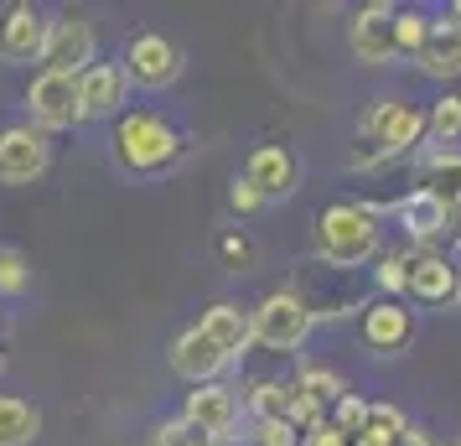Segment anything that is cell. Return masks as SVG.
I'll return each instance as SVG.
<instances>
[{"label": "cell", "mask_w": 461, "mask_h": 446, "mask_svg": "<svg viewBox=\"0 0 461 446\" xmlns=\"http://www.w3.org/2000/svg\"><path fill=\"white\" fill-rule=\"evenodd\" d=\"M374 286L384 291V296H410V255H384L374 270Z\"/></svg>", "instance_id": "25"}, {"label": "cell", "mask_w": 461, "mask_h": 446, "mask_svg": "<svg viewBox=\"0 0 461 446\" xmlns=\"http://www.w3.org/2000/svg\"><path fill=\"white\" fill-rule=\"evenodd\" d=\"M249 446H301V425H291V421H254Z\"/></svg>", "instance_id": "28"}, {"label": "cell", "mask_w": 461, "mask_h": 446, "mask_svg": "<svg viewBox=\"0 0 461 446\" xmlns=\"http://www.w3.org/2000/svg\"><path fill=\"white\" fill-rule=\"evenodd\" d=\"M394 22H399V5H389V0H374V5H363V11L353 16L348 47H353V58L363 68H389L399 58Z\"/></svg>", "instance_id": "10"}, {"label": "cell", "mask_w": 461, "mask_h": 446, "mask_svg": "<svg viewBox=\"0 0 461 446\" xmlns=\"http://www.w3.org/2000/svg\"><path fill=\"white\" fill-rule=\"evenodd\" d=\"M389 213H394V223L415 239V244H430V239H440L446 229H456V223H451V208L440 203L436 192H425V187L404 192Z\"/></svg>", "instance_id": "17"}, {"label": "cell", "mask_w": 461, "mask_h": 446, "mask_svg": "<svg viewBox=\"0 0 461 446\" xmlns=\"http://www.w3.org/2000/svg\"><path fill=\"white\" fill-rule=\"evenodd\" d=\"M357 135L374 141L384 156H404V150H415L420 141H425V109L410 105V99H378V105L363 114Z\"/></svg>", "instance_id": "5"}, {"label": "cell", "mask_w": 461, "mask_h": 446, "mask_svg": "<svg viewBox=\"0 0 461 446\" xmlns=\"http://www.w3.org/2000/svg\"><path fill=\"white\" fill-rule=\"evenodd\" d=\"M197 327H203V332H208V338L218 342V348H223L233 363H239V359L254 348V312H244L239 301H212Z\"/></svg>", "instance_id": "19"}, {"label": "cell", "mask_w": 461, "mask_h": 446, "mask_svg": "<svg viewBox=\"0 0 461 446\" xmlns=\"http://www.w3.org/2000/svg\"><path fill=\"white\" fill-rule=\"evenodd\" d=\"M47 16L32 5V0H16L0 11V58L5 63H42L47 47Z\"/></svg>", "instance_id": "11"}, {"label": "cell", "mask_w": 461, "mask_h": 446, "mask_svg": "<svg viewBox=\"0 0 461 446\" xmlns=\"http://www.w3.org/2000/svg\"><path fill=\"white\" fill-rule=\"evenodd\" d=\"M32 286V259L22 250H0V296H22Z\"/></svg>", "instance_id": "26"}, {"label": "cell", "mask_w": 461, "mask_h": 446, "mask_svg": "<svg viewBox=\"0 0 461 446\" xmlns=\"http://www.w3.org/2000/svg\"><path fill=\"white\" fill-rule=\"evenodd\" d=\"M120 68H125L130 88H146V94H161L182 78V47L171 42L167 32H135L120 52Z\"/></svg>", "instance_id": "3"}, {"label": "cell", "mask_w": 461, "mask_h": 446, "mask_svg": "<svg viewBox=\"0 0 461 446\" xmlns=\"http://www.w3.org/2000/svg\"><path fill=\"white\" fill-rule=\"evenodd\" d=\"M301 446H353V441H348L332 421H316V425H306V431H301Z\"/></svg>", "instance_id": "32"}, {"label": "cell", "mask_w": 461, "mask_h": 446, "mask_svg": "<svg viewBox=\"0 0 461 446\" xmlns=\"http://www.w3.org/2000/svg\"><path fill=\"white\" fill-rule=\"evenodd\" d=\"M295 389H301V400L312 405V410H321V415H332V405L342 400V395H353L337 369H316V363H306V369L295 374Z\"/></svg>", "instance_id": "22"}, {"label": "cell", "mask_w": 461, "mask_h": 446, "mask_svg": "<svg viewBox=\"0 0 461 446\" xmlns=\"http://www.w3.org/2000/svg\"><path fill=\"white\" fill-rule=\"evenodd\" d=\"M99 63V37L84 16H58L47 26L42 47V73H63V78H84L88 68Z\"/></svg>", "instance_id": "8"}, {"label": "cell", "mask_w": 461, "mask_h": 446, "mask_svg": "<svg viewBox=\"0 0 461 446\" xmlns=\"http://www.w3.org/2000/svg\"><path fill=\"white\" fill-rule=\"evenodd\" d=\"M0 322H5V312H0Z\"/></svg>", "instance_id": "37"}, {"label": "cell", "mask_w": 461, "mask_h": 446, "mask_svg": "<svg viewBox=\"0 0 461 446\" xmlns=\"http://www.w3.org/2000/svg\"><path fill=\"white\" fill-rule=\"evenodd\" d=\"M229 363L233 359L208 338V332H203V327H187L182 338L171 342V374H176V379H187L192 389H197V384H218Z\"/></svg>", "instance_id": "12"}, {"label": "cell", "mask_w": 461, "mask_h": 446, "mask_svg": "<svg viewBox=\"0 0 461 446\" xmlns=\"http://www.w3.org/2000/svg\"><path fill=\"white\" fill-rule=\"evenodd\" d=\"M0 374H5V353H0Z\"/></svg>", "instance_id": "35"}, {"label": "cell", "mask_w": 461, "mask_h": 446, "mask_svg": "<svg viewBox=\"0 0 461 446\" xmlns=\"http://www.w3.org/2000/svg\"><path fill=\"white\" fill-rule=\"evenodd\" d=\"M415 68L425 73V78H436V84L461 78V22L451 16V11L430 16V37H425V47H420Z\"/></svg>", "instance_id": "16"}, {"label": "cell", "mask_w": 461, "mask_h": 446, "mask_svg": "<svg viewBox=\"0 0 461 446\" xmlns=\"http://www.w3.org/2000/svg\"><path fill=\"white\" fill-rule=\"evenodd\" d=\"M446 446H461V436H456V441H446Z\"/></svg>", "instance_id": "36"}, {"label": "cell", "mask_w": 461, "mask_h": 446, "mask_svg": "<svg viewBox=\"0 0 461 446\" xmlns=\"http://www.w3.org/2000/svg\"><path fill=\"white\" fill-rule=\"evenodd\" d=\"M265 203H270V197L254 187L249 177H233V187H229V208H233V213H259Z\"/></svg>", "instance_id": "29"}, {"label": "cell", "mask_w": 461, "mask_h": 446, "mask_svg": "<svg viewBox=\"0 0 461 446\" xmlns=\"http://www.w3.org/2000/svg\"><path fill=\"white\" fill-rule=\"evenodd\" d=\"M192 436H197V431L176 415V421H161L156 431H150V446H182V441H192Z\"/></svg>", "instance_id": "30"}, {"label": "cell", "mask_w": 461, "mask_h": 446, "mask_svg": "<svg viewBox=\"0 0 461 446\" xmlns=\"http://www.w3.org/2000/svg\"><path fill=\"white\" fill-rule=\"evenodd\" d=\"M404 431H410L404 410H399V405H389V400H374V405H368V421H363V431L353 436V446H394Z\"/></svg>", "instance_id": "23"}, {"label": "cell", "mask_w": 461, "mask_h": 446, "mask_svg": "<svg viewBox=\"0 0 461 446\" xmlns=\"http://www.w3.org/2000/svg\"><path fill=\"white\" fill-rule=\"evenodd\" d=\"M394 37H399V58H420V47H425V37H430V16L415 11V5H399Z\"/></svg>", "instance_id": "24"}, {"label": "cell", "mask_w": 461, "mask_h": 446, "mask_svg": "<svg viewBox=\"0 0 461 446\" xmlns=\"http://www.w3.org/2000/svg\"><path fill=\"white\" fill-rule=\"evenodd\" d=\"M425 141L436 150L461 146V94L456 88H446L440 99H430V109H425Z\"/></svg>", "instance_id": "21"}, {"label": "cell", "mask_w": 461, "mask_h": 446, "mask_svg": "<svg viewBox=\"0 0 461 446\" xmlns=\"http://www.w3.org/2000/svg\"><path fill=\"white\" fill-rule=\"evenodd\" d=\"M312 327H316V312L295 291H270L254 306V342L270 348V353H295L312 338Z\"/></svg>", "instance_id": "4"}, {"label": "cell", "mask_w": 461, "mask_h": 446, "mask_svg": "<svg viewBox=\"0 0 461 446\" xmlns=\"http://www.w3.org/2000/svg\"><path fill=\"white\" fill-rule=\"evenodd\" d=\"M37 436H42L37 405L22 395H0V446H32Z\"/></svg>", "instance_id": "20"}, {"label": "cell", "mask_w": 461, "mask_h": 446, "mask_svg": "<svg viewBox=\"0 0 461 446\" xmlns=\"http://www.w3.org/2000/svg\"><path fill=\"white\" fill-rule=\"evenodd\" d=\"M218 255L244 270V265H254V244H249L244 234H223V239H218Z\"/></svg>", "instance_id": "31"}, {"label": "cell", "mask_w": 461, "mask_h": 446, "mask_svg": "<svg viewBox=\"0 0 461 446\" xmlns=\"http://www.w3.org/2000/svg\"><path fill=\"white\" fill-rule=\"evenodd\" d=\"M244 177H249L265 197H291V192L301 187V161H295L285 146H254L249 161H244Z\"/></svg>", "instance_id": "18"}, {"label": "cell", "mask_w": 461, "mask_h": 446, "mask_svg": "<svg viewBox=\"0 0 461 446\" xmlns=\"http://www.w3.org/2000/svg\"><path fill=\"white\" fill-rule=\"evenodd\" d=\"M378 250V213L368 203H332V208L316 218V255L337 265V270H353Z\"/></svg>", "instance_id": "2"}, {"label": "cell", "mask_w": 461, "mask_h": 446, "mask_svg": "<svg viewBox=\"0 0 461 446\" xmlns=\"http://www.w3.org/2000/svg\"><path fill=\"white\" fill-rule=\"evenodd\" d=\"M182 421L203 436L208 446H229L239 441V395H233L229 384H197L182 405Z\"/></svg>", "instance_id": "7"}, {"label": "cell", "mask_w": 461, "mask_h": 446, "mask_svg": "<svg viewBox=\"0 0 461 446\" xmlns=\"http://www.w3.org/2000/svg\"><path fill=\"white\" fill-rule=\"evenodd\" d=\"M52 167V141L32 125H0V182L5 187H26Z\"/></svg>", "instance_id": "9"}, {"label": "cell", "mask_w": 461, "mask_h": 446, "mask_svg": "<svg viewBox=\"0 0 461 446\" xmlns=\"http://www.w3.org/2000/svg\"><path fill=\"white\" fill-rule=\"evenodd\" d=\"M182 150H187L182 130L156 109H125L114 120V161L130 177H161L182 161Z\"/></svg>", "instance_id": "1"}, {"label": "cell", "mask_w": 461, "mask_h": 446, "mask_svg": "<svg viewBox=\"0 0 461 446\" xmlns=\"http://www.w3.org/2000/svg\"><path fill=\"white\" fill-rule=\"evenodd\" d=\"M78 99H84V120H120L130 105V78L120 63H94L78 78Z\"/></svg>", "instance_id": "15"}, {"label": "cell", "mask_w": 461, "mask_h": 446, "mask_svg": "<svg viewBox=\"0 0 461 446\" xmlns=\"http://www.w3.org/2000/svg\"><path fill=\"white\" fill-rule=\"evenodd\" d=\"M26 114L32 125L52 135V130H73L84 125V99H78V78H63V73H37L26 84Z\"/></svg>", "instance_id": "6"}, {"label": "cell", "mask_w": 461, "mask_h": 446, "mask_svg": "<svg viewBox=\"0 0 461 446\" xmlns=\"http://www.w3.org/2000/svg\"><path fill=\"white\" fill-rule=\"evenodd\" d=\"M368 405H374V400H363V395H342V400L332 405V415H327V421L353 441L357 431H363V421H368Z\"/></svg>", "instance_id": "27"}, {"label": "cell", "mask_w": 461, "mask_h": 446, "mask_svg": "<svg viewBox=\"0 0 461 446\" xmlns=\"http://www.w3.org/2000/svg\"><path fill=\"white\" fill-rule=\"evenodd\" d=\"M182 446H208V441H203V436H192V441H182Z\"/></svg>", "instance_id": "34"}, {"label": "cell", "mask_w": 461, "mask_h": 446, "mask_svg": "<svg viewBox=\"0 0 461 446\" xmlns=\"http://www.w3.org/2000/svg\"><path fill=\"white\" fill-rule=\"evenodd\" d=\"M394 446H440V441L430 436V431H425V425H410V431H404V436H399Z\"/></svg>", "instance_id": "33"}, {"label": "cell", "mask_w": 461, "mask_h": 446, "mask_svg": "<svg viewBox=\"0 0 461 446\" xmlns=\"http://www.w3.org/2000/svg\"><path fill=\"white\" fill-rule=\"evenodd\" d=\"M363 342L374 348L378 359H399L415 342V312L404 301H374V306H363Z\"/></svg>", "instance_id": "13"}, {"label": "cell", "mask_w": 461, "mask_h": 446, "mask_svg": "<svg viewBox=\"0 0 461 446\" xmlns=\"http://www.w3.org/2000/svg\"><path fill=\"white\" fill-rule=\"evenodd\" d=\"M410 296L425 306H446L461 301V265L451 255H430V250H410Z\"/></svg>", "instance_id": "14"}]
</instances>
